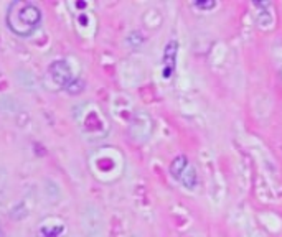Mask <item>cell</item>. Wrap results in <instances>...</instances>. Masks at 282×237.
<instances>
[{"instance_id":"cell-2","label":"cell","mask_w":282,"mask_h":237,"mask_svg":"<svg viewBox=\"0 0 282 237\" xmlns=\"http://www.w3.org/2000/svg\"><path fill=\"white\" fill-rule=\"evenodd\" d=\"M177 43L175 42H170L165 48V54H163V76L170 77V74L174 73V68H175V56H177Z\"/></svg>"},{"instance_id":"cell-1","label":"cell","mask_w":282,"mask_h":237,"mask_svg":"<svg viewBox=\"0 0 282 237\" xmlns=\"http://www.w3.org/2000/svg\"><path fill=\"white\" fill-rule=\"evenodd\" d=\"M42 22V12L30 2H13L7 13V25L20 36L31 35Z\"/></svg>"}]
</instances>
